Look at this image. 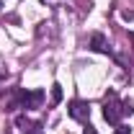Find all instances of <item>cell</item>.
I'll return each instance as SVG.
<instances>
[{"label":"cell","instance_id":"obj_11","mask_svg":"<svg viewBox=\"0 0 134 134\" xmlns=\"http://www.w3.org/2000/svg\"><path fill=\"white\" fill-rule=\"evenodd\" d=\"M0 5H3V3H0Z\"/></svg>","mask_w":134,"mask_h":134},{"label":"cell","instance_id":"obj_1","mask_svg":"<svg viewBox=\"0 0 134 134\" xmlns=\"http://www.w3.org/2000/svg\"><path fill=\"white\" fill-rule=\"evenodd\" d=\"M132 103L129 100H119V96L114 90H108L106 93V98H103V119L108 121V124H119L124 114H132Z\"/></svg>","mask_w":134,"mask_h":134},{"label":"cell","instance_id":"obj_6","mask_svg":"<svg viewBox=\"0 0 134 134\" xmlns=\"http://www.w3.org/2000/svg\"><path fill=\"white\" fill-rule=\"evenodd\" d=\"M59 100H62V85L54 83L52 85V103H59Z\"/></svg>","mask_w":134,"mask_h":134},{"label":"cell","instance_id":"obj_3","mask_svg":"<svg viewBox=\"0 0 134 134\" xmlns=\"http://www.w3.org/2000/svg\"><path fill=\"white\" fill-rule=\"evenodd\" d=\"M67 114H70V119H75V121H88V119H90V103L75 98V100H70Z\"/></svg>","mask_w":134,"mask_h":134},{"label":"cell","instance_id":"obj_8","mask_svg":"<svg viewBox=\"0 0 134 134\" xmlns=\"http://www.w3.org/2000/svg\"><path fill=\"white\" fill-rule=\"evenodd\" d=\"M121 16L126 18V21H134V10H124V13H121Z\"/></svg>","mask_w":134,"mask_h":134},{"label":"cell","instance_id":"obj_4","mask_svg":"<svg viewBox=\"0 0 134 134\" xmlns=\"http://www.w3.org/2000/svg\"><path fill=\"white\" fill-rule=\"evenodd\" d=\"M16 124H18V129H21L23 134H39V129H41V124L29 121L26 116H18V119H16Z\"/></svg>","mask_w":134,"mask_h":134},{"label":"cell","instance_id":"obj_5","mask_svg":"<svg viewBox=\"0 0 134 134\" xmlns=\"http://www.w3.org/2000/svg\"><path fill=\"white\" fill-rule=\"evenodd\" d=\"M90 49L93 52H100V54H108V44H106V39H103V34H93L90 36Z\"/></svg>","mask_w":134,"mask_h":134},{"label":"cell","instance_id":"obj_2","mask_svg":"<svg viewBox=\"0 0 134 134\" xmlns=\"http://www.w3.org/2000/svg\"><path fill=\"white\" fill-rule=\"evenodd\" d=\"M44 100V90H21L18 93V106L21 108H39Z\"/></svg>","mask_w":134,"mask_h":134},{"label":"cell","instance_id":"obj_7","mask_svg":"<svg viewBox=\"0 0 134 134\" xmlns=\"http://www.w3.org/2000/svg\"><path fill=\"white\" fill-rule=\"evenodd\" d=\"M114 134H132V129H129V126H116Z\"/></svg>","mask_w":134,"mask_h":134},{"label":"cell","instance_id":"obj_9","mask_svg":"<svg viewBox=\"0 0 134 134\" xmlns=\"http://www.w3.org/2000/svg\"><path fill=\"white\" fill-rule=\"evenodd\" d=\"M83 134H98V132H96V129H93V126H90V124H88V129H85Z\"/></svg>","mask_w":134,"mask_h":134},{"label":"cell","instance_id":"obj_10","mask_svg":"<svg viewBox=\"0 0 134 134\" xmlns=\"http://www.w3.org/2000/svg\"><path fill=\"white\" fill-rule=\"evenodd\" d=\"M129 41H132V47H134V31H129Z\"/></svg>","mask_w":134,"mask_h":134}]
</instances>
